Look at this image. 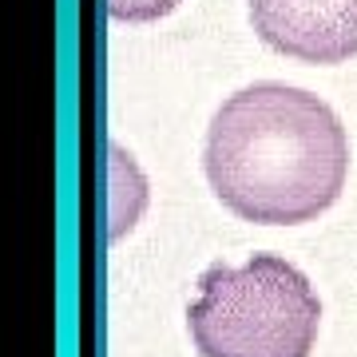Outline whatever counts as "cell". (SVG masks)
<instances>
[{"instance_id":"1","label":"cell","mask_w":357,"mask_h":357,"mask_svg":"<svg viewBox=\"0 0 357 357\" xmlns=\"http://www.w3.org/2000/svg\"><path fill=\"white\" fill-rule=\"evenodd\" d=\"M203 171L230 215L298 227L342 199L349 135L314 91L266 79L222 100L206 128Z\"/></svg>"},{"instance_id":"2","label":"cell","mask_w":357,"mask_h":357,"mask_svg":"<svg viewBox=\"0 0 357 357\" xmlns=\"http://www.w3.org/2000/svg\"><path fill=\"white\" fill-rule=\"evenodd\" d=\"M199 298L187 310L199 357H310L321 326V302L310 278L278 255H255L246 266L211 262L199 274Z\"/></svg>"},{"instance_id":"3","label":"cell","mask_w":357,"mask_h":357,"mask_svg":"<svg viewBox=\"0 0 357 357\" xmlns=\"http://www.w3.org/2000/svg\"><path fill=\"white\" fill-rule=\"evenodd\" d=\"M258 40L298 64H345L357 56V0H250Z\"/></svg>"},{"instance_id":"4","label":"cell","mask_w":357,"mask_h":357,"mask_svg":"<svg viewBox=\"0 0 357 357\" xmlns=\"http://www.w3.org/2000/svg\"><path fill=\"white\" fill-rule=\"evenodd\" d=\"M183 4V0H107V13L123 24H151V20H163Z\"/></svg>"}]
</instances>
